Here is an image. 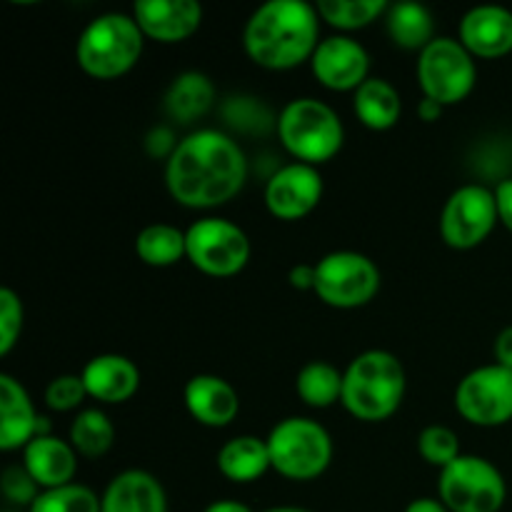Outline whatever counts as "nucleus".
<instances>
[{
	"mask_svg": "<svg viewBox=\"0 0 512 512\" xmlns=\"http://www.w3.org/2000/svg\"><path fill=\"white\" fill-rule=\"evenodd\" d=\"M248 180L240 145L220 130H195L170 150L165 185L175 203L193 210L230 203Z\"/></svg>",
	"mask_w": 512,
	"mask_h": 512,
	"instance_id": "obj_1",
	"label": "nucleus"
},
{
	"mask_svg": "<svg viewBox=\"0 0 512 512\" xmlns=\"http://www.w3.org/2000/svg\"><path fill=\"white\" fill-rule=\"evenodd\" d=\"M318 8L305 0H268L248 18L245 53L268 70H290L313 58L320 45Z\"/></svg>",
	"mask_w": 512,
	"mask_h": 512,
	"instance_id": "obj_2",
	"label": "nucleus"
},
{
	"mask_svg": "<svg viewBox=\"0 0 512 512\" xmlns=\"http://www.w3.org/2000/svg\"><path fill=\"white\" fill-rule=\"evenodd\" d=\"M405 398V368L388 350L360 353L343 373V400L353 418L380 423L395 415Z\"/></svg>",
	"mask_w": 512,
	"mask_h": 512,
	"instance_id": "obj_3",
	"label": "nucleus"
},
{
	"mask_svg": "<svg viewBox=\"0 0 512 512\" xmlns=\"http://www.w3.org/2000/svg\"><path fill=\"white\" fill-rule=\"evenodd\" d=\"M145 35L133 15L105 13L85 25L78 38V65L98 80H113L128 73L143 55Z\"/></svg>",
	"mask_w": 512,
	"mask_h": 512,
	"instance_id": "obj_4",
	"label": "nucleus"
},
{
	"mask_svg": "<svg viewBox=\"0 0 512 512\" xmlns=\"http://www.w3.org/2000/svg\"><path fill=\"white\" fill-rule=\"evenodd\" d=\"M278 133L285 150L308 165L335 158L345 140L338 113L318 98L290 100L280 113Z\"/></svg>",
	"mask_w": 512,
	"mask_h": 512,
	"instance_id": "obj_5",
	"label": "nucleus"
},
{
	"mask_svg": "<svg viewBox=\"0 0 512 512\" xmlns=\"http://www.w3.org/2000/svg\"><path fill=\"white\" fill-rule=\"evenodd\" d=\"M270 463L288 480H315L333 460L328 430L310 418H285L268 435Z\"/></svg>",
	"mask_w": 512,
	"mask_h": 512,
	"instance_id": "obj_6",
	"label": "nucleus"
},
{
	"mask_svg": "<svg viewBox=\"0 0 512 512\" xmlns=\"http://www.w3.org/2000/svg\"><path fill=\"white\" fill-rule=\"evenodd\" d=\"M440 503L450 512H500L508 498L503 473L490 460L460 455L440 470Z\"/></svg>",
	"mask_w": 512,
	"mask_h": 512,
	"instance_id": "obj_7",
	"label": "nucleus"
},
{
	"mask_svg": "<svg viewBox=\"0 0 512 512\" xmlns=\"http://www.w3.org/2000/svg\"><path fill=\"white\" fill-rule=\"evenodd\" d=\"M380 270L368 255L335 250L315 265V293L330 308H363L378 295Z\"/></svg>",
	"mask_w": 512,
	"mask_h": 512,
	"instance_id": "obj_8",
	"label": "nucleus"
},
{
	"mask_svg": "<svg viewBox=\"0 0 512 512\" xmlns=\"http://www.w3.org/2000/svg\"><path fill=\"white\" fill-rule=\"evenodd\" d=\"M478 80L473 55L468 53L460 40L435 38L420 53L418 83L423 88V98L445 105H455L468 98Z\"/></svg>",
	"mask_w": 512,
	"mask_h": 512,
	"instance_id": "obj_9",
	"label": "nucleus"
},
{
	"mask_svg": "<svg viewBox=\"0 0 512 512\" xmlns=\"http://www.w3.org/2000/svg\"><path fill=\"white\" fill-rule=\"evenodd\" d=\"M188 260L205 275L230 278L250 260V240L243 228L225 218H203L185 230Z\"/></svg>",
	"mask_w": 512,
	"mask_h": 512,
	"instance_id": "obj_10",
	"label": "nucleus"
},
{
	"mask_svg": "<svg viewBox=\"0 0 512 512\" xmlns=\"http://www.w3.org/2000/svg\"><path fill=\"white\" fill-rule=\"evenodd\" d=\"M455 408L470 425L498 428L512 420V370L503 365H483L460 380Z\"/></svg>",
	"mask_w": 512,
	"mask_h": 512,
	"instance_id": "obj_11",
	"label": "nucleus"
},
{
	"mask_svg": "<svg viewBox=\"0 0 512 512\" xmlns=\"http://www.w3.org/2000/svg\"><path fill=\"white\" fill-rule=\"evenodd\" d=\"M495 190L485 185H463L445 203L440 215V235L455 250H473L493 233L498 223Z\"/></svg>",
	"mask_w": 512,
	"mask_h": 512,
	"instance_id": "obj_12",
	"label": "nucleus"
},
{
	"mask_svg": "<svg viewBox=\"0 0 512 512\" xmlns=\"http://www.w3.org/2000/svg\"><path fill=\"white\" fill-rule=\"evenodd\" d=\"M323 198V178L308 163L280 168L265 185V205L280 220H300L313 213Z\"/></svg>",
	"mask_w": 512,
	"mask_h": 512,
	"instance_id": "obj_13",
	"label": "nucleus"
},
{
	"mask_svg": "<svg viewBox=\"0 0 512 512\" xmlns=\"http://www.w3.org/2000/svg\"><path fill=\"white\" fill-rule=\"evenodd\" d=\"M310 68L320 85L330 90H358L368 80V50L348 35L320 40L310 58Z\"/></svg>",
	"mask_w": 512,
	"mask_h": 512,
	"instance_id": "obj_14",
	"label": "nucleus"
},
{
	"mask_svg": "<svg viewBox=\"0 0 512 512\" xmlns=\"http://www.w3.org/2000/svg\"><path fill=\"white\" fill-rule=\"evenodd\" d=\"M133 18L145 38L158 43H180L203 23V8L195 0H138Z\"/></svg>",
	"mask_w": 512,
	"mask_h": 512,
	"instance_id": "obj_15",
	"label": "nucleus"
},
{
	"mask_svg": "<svg viewBox=\"0 0 512 512\" xmlns=\"http://www.w3.org/2000/svg\"><path fill=\"white\" fill-rule=\"evenodd\" d=\"M50 425L35 413L28 393L13 375H0V450H20L38 435H50Z\"/></svg>",
	"mask_w": 512,
	"mask_h": 512,
	"instance_id": "obj_16",
	"label": "nucleus"
},
{
	"mask_svg": "<svg viewBox=\"0 0 512 512\" xmlns=\"http://www.w3.org/2000/svg\"><path fill=\"white\" fill-rule=\"evenodd\" d=\"M460 43L478 58L512 53V13L500 5H478L460 20Z\"/></svg>",
	"mask_w": 512,
	"mask_h": 512,
	"instance_id": "obj_17",
	"label": "nucleus"
},
{
	"mask_svg": "<svg viewBox=\"0 0 512 512\" xmlns=\"http://www.w3.org/2000/svg\"><path fill=\"white\" fill-rule=\"evenodd\" d=\"M23 468L43 490L70 485L78 470V453L55 435H38L23 448Z\"/></svg>",
	"mask_w": 512,
	"mask_h": 512,
	"instance_id": "obj_18",
	"label": "nucleus"
},
{
	"mask_svg": "<svg viewBox=\"0 0 512 512\" xmlns=\"http://www.w3.org/2000/svg\"><path fill=\"white\" fill-rule=\"evenodd\" d=\"M88 398L100 400V403H125L133 398L140 388V370L135 368L133 360L125 355H98L90 360L80 373Z\"/></svg>",
	"mask_w": 512,
	"mask_h": 512,
	"instance_id": "obj_19",
	"label": "nucleus"
},
{
	"mask_svg": "<svg viewBox=\"0 0 512 512\" xmlns=\"http://www.w3.org/2000/svg\"><path fill=\"white\" fill-rule=\"evenodd\" d=\"M185 408L208 428H225L240 410V398L228 380L218 375H195L185 385Z\"/></svg>",
	"mask_w": 512,
	"mask_h": 512,
	"instance_id": "obj_20",
	"label": "nucleus"
},
{
	"mask_svg": "<svg viewBox=\"0 0 512 512\" xmlns=\"http://www.w3.org/2000/svg\"><path fill=\"white\" fill-rule=\"evenodd\" d=\"M103 512H168V498L155 475L125 470L115 475L100 498Z\"/></svg>",
	"mask_w": 512,
	"mask_h": 512,
	"instance_id": "obj_21",
	"label": "nucleus"
},
{
	"mask_svg": "<svg viewBox=\"0 0 512 512\" xmlns=\"http://www.w3.org/2000/svg\"><path fill=\"white\" fill-rule=\"evenodd\" d=\"M218 468L233 483H255L273 468L268 440L255 435H238L228 440L218 453Z\"/></svg>",
	"mask_w": 512,
	"mask_h": 512,
	"instance_id": "obj_22",
	"label": "nucleus"
},
{
	"mask_svg": "<svg viewBox=\"0 0 512 512\" xmlns=\"http://www.w3.org/2000/svg\"><path fill=\"white\" fill-rule=\"evenodd\" d=\"M355 115L370 130H388L393 128L403 113V100L400 93L383 78H368L353 98Z\"/></svg>",
	"mask_w": 512,
	"mask_h": 512,
	"instance_id": "obj_23",
	"label": "nucleus"
},
{
	"mask_svg": "<svg viewBox=\"0 0 512 512\" xmlns=\"http://www.w3.org/2000/svg\"><path fill=\"white\" fill-rule=\"evenodd\" d=\"M213 100L215 88L208 75L198 73V70H188V73H180L168 88L165 110L178 123H193L200 115L208 113Z\"/></svg>",
	"mask_w": 512,
	"mask_h": 512,
	"instance_id": "obj_24",
	"label": "nucleus"
},
{
	"mask_svg": "<svg viewBox=\"0 0 512 512\" xmlns=\"http://www.w3.org/2000/svg\"><path fill=\"white\" fill-rule=\"evenodd\" d=\"M388 35L398 48L423 53L435 40V20L420 3H398L388 8Z\"/></svg>",
	"mask_w": 512,
	"mask_h": 512,
	"instance_id": "obj_25",
	"label": "nucleus"
},
{
	"mask_svg": "<svg viewBox=\"0 0 512 512\" xmlns=\"http://www.w3.org/2000/svg\"><path fill=\"white\" fill-rule=\"evenodd\" d=\"M135 253L145 265L153 268H170L178 263L180 258H188V248H185V233L175 225L155 223L148 225L135 238Z\"/></svg>",
	"mask_w": 512,
	"mask_h": 512,
	"instance_id": "obj_26",
	"label": "nucleus"
},
{
	"mask_svg": "<svg viewBox=\"0 0 512 512\" xmlns=\"http://www.w3.org/2000/svg\"><path fill=\"white\" fill-rule=\"evenodd\" d=\"M295 390L310 408H330L343 400V373L325 360H313L298 373Z\"/></svg>",
	"mask_w": 512,
	"mask_h": 512,
	"instance_id": "obj_27",
	"label": "nucleus"
},
{
	"mask_svg": "<svg viewBox=\"0 0 512 512\" xmlns=\"http://www.w3.org/2000/svg\"><path fill=\"white\" fill-rule=\"evenodd\" d=\"M115 428L100 410H83L70 425V445L85 458H100L113 448Z\"/></svg>",
	"mask_w": 512,
	"mask_h": 512,
	"instance_id": "obj_28",
	"label": "nucleus"
},
{
	"mask_svg": "<svg viewBox=\"0 0 512 512\" xmlns=\"http://www.w3.org/2000/svg\"><path fill=\"white\" fill-rule=\"evenodd\" d=\"M318 15L338 30H360L388 10L385 0H320Z\"/></svg>",
	"mask_w": 512,
	"mask_h": 512,
	"instance_id": "obj_29",
	"label": "nucleus"
},
{
	"mask_svg": "<svg viewBox=\"0 0 512 512\" xmlns=\"http://www.w3.org/2000/svg\"><path fill=\"white\" fill-rule=\"evenodd\" d=\"M28 512H103V508L93 490L70 483L55 490H40L38 500Z\"/></svg>",
	"mask_w": 512,
	"mask_h": 512,
	"instance_id": "obj_30",
	"label": "nucleus"
},
{
	"mask_svg": "<svg viewBox=\"0 0 512 512\" xmlns=\"http://www.w3.org/2000/svg\"><path fill=\"white\" fill-rule=\"evenodd\" d=\"M418 450L430 465H435L440 470H445L450 463H455L463 455L460 453L458 435L450 428H445V425H430V428H425L418 438Z\"/></svg>",
	"mask_w": 512,
	"mask_h": 512,
	"instance_id": "obj_31",
	"label": "nucleus"
},
{
	"mask_svg": "<svg viewBox=\"0 0 512 512\" xmlns=\"http://www.w3.org/2000/svg\"><path fill=\"white\" fill-rule=\"evenodd\" d=\"M23 333V303L10 288L0 290V355H8Z\"/></svg>",
	"mask_w": 512,
	"mask_h": 512,
	"instance_id": "obj_32",
	"label": "nucleus"
},
{
	"mask_svg": "<svg viewBox=\"0 0 512 512\" xmlns=\"http://www.w3.org/2000/svg\"><path fill=\"white\" fill-rule=\"evenodd\" d=\"M85 398H88V390H85V383L80 375H60L45 390V403H48V408L60 410V413L78 408Z\"/></svg>",
	"mask_w": 512,
	"mask_h": 512,
	"instance_id": "obj_33",
	"label": "nucleus"
},
{
	"mask_svg": "<svg viewBox=\"0 0 512 512\" xmlns=\"http://www.w3.org/2000/svg\"><path fill=\"white\" fill-rule=\"evenodd\" d=\"M0 488H3V495L13 505H33L38 500V488L40 485L30 478V473L20 465H10L5 468L3 480H0Z\"/></svg>",
	"mask_w": 512,
	"mask_h": 512,
	"instance_id": "obj_34",
	"label": "nucleus"
},
{
	"mask_svg": "<svg viewBox=\"0 0 512 512\" xmlns=\"http://www.w3.org/2000/svg\"><path fill=\"white\" fill-rule=\"evenodd\" d=\"M495 203H498L500 223L512 233V178L503 180V183L495 188Z\"/></svg>",
	"mask_w": 512,
	"mask_h": 512,
	"instance_id": "obj_35",
	"label": "nucleus"
},
{
	"mask_svg": "<svg viewBox=\"0 0 512 512\" xmlns=\"http://www.w3.org/2000/svg\"><path fill=\"white\" fill-rule=\"evenodd\" d=\"M493 353H495V363L512 370V325L510 328L500 330V335L495 338Z\"/></svg>",
	"mask_w": 512,
	"mask_h": 512,
	"instance_id": "obj_36",
	"label": "nucleus"
},
{
	"mask_svg": "<svg viewBox=\"0 0 512 512\" xmlns=\"http://www.w3.org/2000/svg\"><path fill=\"white\" fill-rule=\"evenodd\" d=\"M290 285L298 290H315V265H295L290 270Z\"/></svg>",
	"mask_w": 512,
	"mask_h": 512,
	"instance_id": "obj_37",
	"label": "nucleus"
},
{
	"mask_svg": "<svg viewBox=\"0 0 512 512\" xmlns=\"http://www.w3.org/2000/svg\"><path fill=\"white\" fill-rule=\"evenodd\" d=\"M418 115L420 120H425V123H433V120H438L440 115H443V105L435 103V100L430 98H423L418 105Z\"/></svg>",
	"mask_w": 512,
	"mask_h": 512,
	"instance_id": "obj_38",
	"label": "nucleus"
},
{
	"mask_svg": "<svg viewBox=\"0 0 512 512\" xmlns=\"http://www.w3.org/2000/svg\"><path fill=\"white\" fill-rule=\"evenodd\" d=\"M405 512H450L440 500L433 498H418L405 508Z\"/></svg>",
	"mask_w": 512,
	"mask_h": 512,
	"instance_id": "obj_39",
	"label": "nucleus"
},
{
	"mask_svg": "<svg viewBox=\"0 0 512 512\" xmlns=\"http://www.w3.org/2000/svg\"><path fill=\"white\" fill-rule=\"evenodd\" d=\"M205 512H253L248 508V505L238 503V500H215V503H210Z\"/></svg>",
	"mask_w": 512,
	"mask_h": 512,
	"instance_id": "obj_40",
	"label": "nucleus"
},
{
	"mask_svg": "<svg viewBox=\"0 0 512 512\" xmlns=\"http://www.w3.org/2000/svg\"><path fill=\"white\" fill-rule=\"evenodd\" d=\"M263 512H310V510L293 508V505H280V508H270V510H263Z\"/></svg>",
	"mask_w": 512,
	"mask_h": 512,
	"instance_id": "obj_41",
	"label": "nucleus"
}]
</instances>
